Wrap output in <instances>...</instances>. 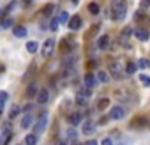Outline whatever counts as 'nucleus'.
Here are the masks:
<instances>
[{"instance_id":"f257e3e1","label":"nucleus","mask_w":150,"mask_h":145,"mask_svg":"<svg viewBox=\"0 0 150 145\" xmlns=\"http://www.w3.org/2000/svg\"><path fill=\"white\" fill-rule=\"evenodd\" d=\"M111 12H113V19H124L127 14V2L125 0H115L111 4Z\"/></svg>"},{"instance_id":"f03ea898","label":"nucleus","mask_w":150,"mask_h":145,"mask_svg":"<svg viewBox=\"0 0 150 145\" xmlns=\"http://www.w3.org/2000/svg\"><path fill=\"white\" fill-rule=\"evenodd\" d=\"M46 126H48V113H46V112H42L41 117H39V120L35 122V136L41 135V133H44Z\"/></svg>"},{"instance_id":"7ed1b4c3","label":"nucleus","mask_w":150,"mask_h":145,"mask_svg":"<svg viewBox=\"0 0 150 145\" xmlns=\"http://www.w3.org/2000/svg\"><path fill=\"white\" fill-rule=\"evenodd\" d=\"M53 50H55V39H46L44 44H42L41 53H42V57H50L53 53Z\"/></svg>"},{"instance_id":"20e7f679","label":"nucleus","mask_w":150,"mask_h":145,"mask_svg":"<svg viewBox=\"0 0 150 145\" xmlns=\"http://www.w3.org/2000/svg\"><path fill=\"white\" fill-rule=\"evenodd\" d=\"M110 71H111V74L115 76V78H122V71H125L124 67H122V62H111L110 64Z\"/></svg>"},{"instance_id":"39448f33","label":"nucleus","mask_w":150,"mask_h":145,"mask_svg":"<svg viewBox=\"0 0 150 145\" xmlns=\"http://www.w3.org/2000/svg\"><path fill=\"white\" fill-rule=\"evenodd\" d=\"M125 117V110L122 108V106H113L111 108V112H110V119H113V120H120V119H124Z\"/></svg>"},{"instance_id":"423d86ee","label":"nucleus","mask_w":150,"mask_h":145,"mask_svg":"<svg viewBox=\"0 0 150 145\" xmlns=\"http://www.w3.org/2000/svg\"><path fill=\"white\" fill-rule=\"evenodd\" d=\"M131 35H133V28L131 27H125L120 32V43H122V46H127V41L131 39Z\"/></svg>"},{"instance_id":"0eeeda50","label":"nucleus","mask_w":150,"mask_h":145,"mask_svg":"<svg viewBox=\"0 0 150 145\" xmlns=\"http://www.w3.org/2000/svg\"><path fill=\"white\" fill-rule=\"evenodd\" d=\"M50 99V92L46 89H41L39 94H37V103H41V105H44V103H48Z\"/></svg>"},{"instance_id":"6e6552de","label":"nucleus","mask_w":150,"mask_h":145,"mask_svg":"<svg viewBox=\"0 0 150 145\" xmlns=\"http://www.w3.org/2000/svg\"><path fill=\"white\" fill-rule=\"evenodd\" d=\"M110 46V35H101L99 41H97V48L99 50H106Z\"/></svg>"},{"instance_id":"1a4fd4ad","label":"nucleus","mask_w":150,"mask_h":145,"mask_svg":"<svg viewBox=\"0 0 150 145\" xmlns=\"http://www.w3.org/2000/svg\"><path fill=\"white\" fill-rule=\"evenodd\" d=\"M97 85V78L94 76V74H87V76H85V87H88V89H94Z\"/></svg>"},{"instance_id":"9d476101","label":"nucleus","mask_w":150,"mask_h":145,"mask_svg":"<svg viewBox=\"0 0 150 145\" xmlns=\"http://www.w3.org/2000/svg\"><path fill=\"white\" fill-rule=\"evenodd\" d=\"M134 35H136L140 41H147V39L150 37V34H148L147 28H136V30H134Z\"/></svg>"},{"instance_id":"9b49d317","label":"nucleus","mask_w":150,"mask_h":145,"mask_svg":"<svg viewBox=\"0 0 150 145\" xmlns=\"http://www.w3.org/2000/svg\"><path fill=\"white\" fill-rule=\"evenodd\" d=\"M94 131H95V124L92 120H87V122L83 124V133L85 135H92Z\"/></svg>"},{"instance_id":"f8f14e48","label":"nucleus","mask_w":150,"mask_h":145,"mask_svg":"<svg viewBox=\"0 0 150 145\" xmlns=\"http://www.w3.org/2000/svg\"><path fill=\"white\" fill-rule=\"evenodd\" d=\"M79 27H81V18L79 16H73L71 22H69V28L71 30H78Z\"/></svg>"},{"instance_id":"ddd939ff","label":"nucleus","mask_w":150,"mask_h":145,"mask_svg":"<svg viewBox=\"0 0 150 145\" xmlns=\"http://www.w3.org/2000/svg\"><path fill=\"white\" fill-rule=\"evenodd\" d=\"M81 120H83V113H78V112H76V113H71V115H69V122L73 124V126H78Z\"/></svg>"},{"instance_id":"4468645a","label":"nucleus","mask_w":150,"mask_h":145,"mask_svg":"<svg viewBox=\"0 0 150 145\" xmlns=\"http://www.w3.org/2000/svg\"><path fill=\"white\" fill-rule=\"evenodd\" d=\"M37 94H39V90H37V83H30L28 89H27V97L32 99V97H35Z\"/></svg>"},{"instance_id":"2eb2a0df","label":"nucleus","mask_w":150,"mask_h":145,"mask_svg":"<svg viewBox=\"0 0 150 145\" xmlns=\"http://www.w3.org/2000/svg\"><path fill=\"white\" fill-rule=\"evenodd\" d=\"M32 115H25L23 119H21V128H23V129H27V128H30L32 126Z\"/></svg>"},{"instance_id":"dca6fc26","label":"nucleus","mask_w":150,"mask_h":145,"mask_svg":"<svg viewBox=\"0 0 150 145\" xmlns=\"http://www.w3.org/2000/svg\"><path fill=\"white\" fill-rule=\"evenodd\" d=\"M12 32H14L16 37H25V35H27V28H25V27H14Z\"/></svg>"},{"instance_id":"f3484780","label":"nucleus","mask_w":150,"mask_h":145,"mask_svg":"<svg viewBox=\"0 0 150 145\" xmlns=\"http://www.w3.org/2000/svg\"><path fill=\"white\" fill-rule=\"evenodd\" d=\"M136 73V64L134 62H127L125 64V74H134Z\"/></svg>"},{"instance_id":"a211bd4d","label":"nucleus","mask_w":150,"mask_h":145,"mask_svg":"<svg viewBox=\"0 0 150 145\" xmlns=\"http://www.w3.org/2000/svg\"><path fill=\"white\" fill-rule=\"evenodd\" d=\"M97 80L102 81V83H108V81H110V76H108V73H106V71H99V73H97Z\"/></svg>"},{"instance_id":"6ab92c4d","label":"nucleus","mask_w":150,"mask_h":145,"mask_svg":"<svg viewBox=\"0 0 150 145\" xmlns=\"http://www.w3.org/2000/svg\"><path fill=\"white\" fill-rule=\"evenodd\" d=\"M12 25H14V19H12V18H6L4 22H2V25H0V30L9 28V27H12Z\"/></svg>"},{"instance_id":"aec40b11","label":"nucleus","mask_w":150,"mask_h":145,"mask_svg":"<svg viewBox=\"0 0 150 145\" xmlns=\"http://www.w3.org/2000/svg\"><path fill=\"white\" fill-rule=\"evenodd\" d=\"M9 97L7 92H0V113L4 112V105H6V99Z\"/></svg>"},{"instance_id":"412c9836","label":"nucleus","mask_w":150,"mask_h":145,"mask_svg":"<svg viewBox=\"0 0 150 145\" xmlns=\"http://www.w3.org/2000/svg\"><path fill=\"white\" fill-rule=\"evenodd\" d=\"M35 143H37V136H35V135H27L25 145H35Z\"/></svg>"},{"instance_id":"4be33fe9","label":"nucleus","mask_w":150,"mask_h":145,"mask_svg":"<svg viewBox=\"0 0 150 145\" xmlns=\"http://www.w3.org/2000/svg\"><path fill=\"white\" fill-rule=\"evenodd\" d=\"M37 43H35V41H28V43H27V50L30 51V53H35L37 51Z\"/></svg>"},{"instance_id":"5701e85b","label":"nucleus","mask_w":150,"mask_h":145,"mask_svg":"<svg viewBox=\"0 0 150 145\" xmlns=\"http://www.w3.org/2000/svg\"><path fill=\"white\" fill-rule=\"evenodd\" d=\"M108 105H110V99H106V97H102L99 103H97V108L99 110H104V108H108Z\"/></svg>"},{"instance_id":"b1692460","label":"nucleus","mask_w":150,"mask_h":145,"mask_svg":"<svg viewBox=\"0 0 150 145\" xmlns=\"http://www.w3.org/2000/svg\"><path fill=\"white\" fill-rule=\"evenodd\" d=\"M140 81L143 83V87H150V76L148 74H140Z\"/></svg>"},{"instance_id":"393cba45","label":"nucleus","mask_w":150,"mask_h":145,"mask_svg":"<svg viewBox=\"0 0 150 145\" xmlns=\"http://www.w3.org/2000/svg\"><path fill=\"white\" fill-rule=\"evenodd\" d=\"M58 22L60 23H66V22H71V18H69V12H60V16H58Z\"/></svg>"},{"instance_id":"a878e982","label":"nucleus","mask_w":150,"mask_h":145,"mask_svg":"<svg viewBox=\"0 0 150 145\" xmlns=\"http://www.w3.org/2000/svg\"><path fill=\"white\" fill-rule=\"evenodd\" d=\"M18 113H19V106H18V105H12V106H11V112H9V117L14 119Z\"/></svg>"},{"instance_id":"bb28decb","label":"nucleus","mask_w":150,"mask_h":145,"mask_svg":"<svg viewBox=\"0 0 150 145\" xmlns=\"http://www.w3.org/2000/svg\"><path fill=\"white\" fill-rule=\"evenodd\" d=\"M76 103H78V105H87V103H88V97L78 94V96H76Z\"/></svg>"},{"instance_id":"cd10ccee","label":"nucleus","mask_w":150,"mask_h":145,"mask_svg":"<svg viewBox=\"0 0 150 145\" xmlns=\"http://www.w3.org/2000/svg\"><path fill=\"white\" fill-rule=\"evenodd\" d=\"M140 124H141V126H145V124H147V119H145V117H138V119L133 122V126H134V128H138Z\"/></svg>"},{"instance_id":"c85d7f7f","label":"nucleus","mask_w":150,"mask_h":145,"mask_svg":"<svg viewBox=\"0 0 150 145\" xmlns=\"http://www.w3.org/2000/svg\"><path fill=\"white\" fill-rule=\"evenodd\" d=\"M78 94H81V96H85V97H90V94H92V89H88V87H83Z\"/></svg>"},{"instance_id":"c756f323","label":"nucleus","mask_w":150,"mask_h":145,"mask_svg":"<svg viewBox=\"0 0 150 145\" xmlns=\"http://www.w3.org/2000/svg\"><path fill=\"white\" fill-rule=\"evenodd\" d=\"M138 66H140L141 69H147V67L150 66V62H148L147 58H140V62H138Z\"/></svg>"},{"instance_id":"7c9ffc66","label":"nucleus","mask_w":150,"mask_h":145,"mask_svg":"<svg viewBox=\"0 0 150 145\" xmlns=\"http://www.w3.org/2000/svg\"><path fill=\"white\" fill-rule=\"evenodd\" d=\"M58 23H60V22H58V18H53V19H51V22H50V28H51V30H57V27H58Z\"/></svg>"},{"instance_id":"2f4dec72","label":"nucleus","mask_w":150,"mask_h":145,"mask_svg":"<svg viewBox=\"0 0 150 145\" xmlns=\"http://www.w3.org/2000/svg\"><path fill=\"white\" fill-rule=\"evenodd\" d=\"M53 9H55V6H46L44 9H42V14H44V16H50V12H53Z\"/></svg>"},{"instance_id":"473e14b6","label":"nucleus","mask_w":150,"mask_h":145,"mask_svg":"<svg viewBox=\"0 0 150 145\" xmlns=\"http://www.w3.org/2000/svg\"><path fill=\"white\" fill-rule=\"evenodd\" d=\"M88 11H90L92 14H97V12H99V6H97V4H90V6H88Z\"/></svg>"},{"instance_id":"72a5a7b5","label":"nucleus","mask_w":150,"mask_h":145,"mask_svg":"<svg viewBox=\"0 0 150 145\" xmlns=\"http://www.w3.org/2000/svg\"><path fill=\"white\" fill-rule=\"evenodd\" d=\"M101 145H113V140L106 136V138H102V140H101Z\"/></svg>"},{"instance_id":"f704fd0d","label":"nucleus","mask_w":150,"mask_h":145,"mask_svg":"<svg viewBox=\"0 0 150 145\" xmlns=\"http://www.w3.org/2000/svg\"><path fill=\"white\" fill-rule=\"evenodd\" d=\"M85 145H99V143H97L95 140H88V142H87V143H85Z\"/></svg>"},{"instance_id":"c9c22d12","label":"nucleus","mask_w":150,"mask_h":145,"mask_svg":"<svg viewBox=\"0 0 150 145\" xmlns=\"http://www.w3.org/2000/svg\"><path fill=\"white\" fill-rule=\"evenodd\" d=\"M57 145H67V140H58Z\"/></svg>"},{"instance_id":"e433bc0d","label":"nucleus","mask_w":150,"mask_h":145,"mask_svg":"<svg viewBox=\"0 0 150 145\" xmlns=\"http://www.w3.org/2000/svg\"><path fill=\"white\" fill-rule=\"evenodd\" d=\"M148 6H150V2H141V7H143V9H145V7H148Z\"/></svg>"},{"instance_id":"4c0bfd02","label":"nucleus","mask_w":150,"mask_h":145,"mask_svg":"<svg viewBox=\"0 0 150 145\" xmlns=\"http://www.w3.org/2000/svg\"><path fill=\"white\" fill-rule=\"evenodd\" d=\"M73 145H78V143H73Z\"/></svg>"}]
</instances>
